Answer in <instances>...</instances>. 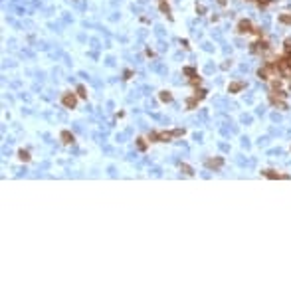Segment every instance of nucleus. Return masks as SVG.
<instances>
[{"mask_svg": "<svg viewBox=\"0 0 291 291\" xmlns=\"http://www.w3.org/2000/svg\"><path fill=\"white\" fill-rule=\"evenodd\" d=\"M20 159H22V160H28L30 157H28V152H26V151H22V152H20Z\"/></svg>", "mask_w": 291, "mask_h": 291, "instance_id": "obj_4", "label": "nucleus"}, {"mask_svg": "<svg viewBox=\"0 0 291 291\" xmlns=\"http://www.w3.org/2000/svg\"><path fill=\"white\" fill-rule=\"evenodd\" d=\"M61 139H64V143H71L73 137H71V135H69L67 131H64V133H61Z\"/></svg>", "mask_w": 291, "mask_h": 291, "instance_id": "obj_2", "label": "nucleus"}, {"mask_svg": "<svg viewBox=\"0 0 291 291\" xmlns=\"http://www.w3.org/2000/svg\"><path fill=\"white\" fill-rule=\"evenodd\" d=\"M240 28H242V32H250V22H242Z\"/></svg>", "mask_w": 291, "mask_h": 291, "instance_id": "obj_3", "label": "nucleus"}, {"mask_svg": "<svg viewBox=\"0 0 291 291\" xmlns=\"http://www.w3.org/2000/svg\"><path fill=\"white\" fill-rule=\"evenodd\" d=\"M64 103H66L67 107H73L75 105V97H73V95H66V97H64Z\"/></svg>", "mask_w": 291, "mask_h": 291, "instance_id": "obj_1", "label": "nucleus"}]
</instances>
